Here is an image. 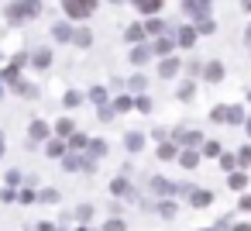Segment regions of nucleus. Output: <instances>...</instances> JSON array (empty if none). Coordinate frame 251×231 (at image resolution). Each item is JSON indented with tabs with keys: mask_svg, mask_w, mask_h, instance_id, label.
<instances>
[{
	"mask_svg": "<svg viewBox=\"0 0 251 231\" xmlns=\"http://www.w3.org/2000/svg\"><path fill=\"white\" fill-rule=\"evenodd\" d=\"M244 107L241 104H227V124H244Z\"/></svg>",
	"mask_w": 251,
	"mask_h": 231,
	"instance_id": "nucleus-13",
	"label": "nucleus"
},
{
	"mask_svg": "<svg viewBox=\"0 0 251 231\" xmlns=\"http://www.w3.org/2000/svg\"><path fill=\"white\" fill-rule=\"evenodd\" d=\"M62 11H66L69 18L83 21V18H90V14L97 11V0H62Z\"/></svg>",
	"mask_w": 251,
	"mask_h": 231,
	"instance_id": "nucleus-2",
	"label": "nucleus"
},
{
	"mask_svg": "<svg viewBox=\"0 0 251 231\" xmlns=\"http://www.w3.org/2000/svg\"><path fill=\"white\" fill-rule=\"evenodd\" d=\"M210 7H213V0H182V14L200 21V18H210Z\"/></svg>",
	"mask_w": 251,
	"mask_h": 231,
	"instance_id": "nucleus-3",
	"label": "nucleus"
},
{
	"mask_svg": "<svg viewBox=\"0 0 251 231\" xmlns=\"http://www.w3.org/2000/svg\"><path fill=\"white\" fill-rule=\"evenodd\" d=\"M38 11H42V0H18V4H11V7H7V21L21 25V21L38 18Z\"/></svg>",
	"mask_w": 251,
	"mask_h": 231,
	"instance_id": "nucleus-1",
	"label": "nucleus"
},
{
	"mask_svg": "<svg viewBox=\"0 0 251 231\" xmlns=\"http://www.w3.org/2000/svg\"><path fill=\"white\" fill-rule=\"evenodd\" d=\"M73 42H76V45H83V49H86V45H90V42H93V35H90V31H83V28H79V31H76V35H73Z\"/></svg>",
	"mask_w": 251,
	"mask_h": 231,
	"instance_id": "nucleus-32",
	"label": "nucleus"
},
{
	"mask_svg": "<svg viewBox=\"0 0 251 231\" xmlns=\"http://www.w3.org/2000/svg\"><path fill=\"white\" fill-rule=\"evenodd\" d=\"M131 4H134V7H138L141 14H158L165 0H131Z\"/></svg>",
	"mask_w": 251,
	"mask_h": 231,
	"instance_id": "nucleus-11",
	"label": "nucleus"
},
{
	"mask_svg": "<svg viewBox=\"0 0 251 231\" xmlns=\"http://www.w3.org/2000/svg\"><path fill=\"white\" fill-rule=\"evenodd\" d=\"M52 35H55V42H73V28L69 25H55Z\"/></svg>",
	"mask_w": 251,
	"mask_h": 231,
	"instance_id": "nucleus-21",
	"label": "nucleus"
},
{
	"mask_svg": "<svg viewBox=\"0 0 251 231\" xmlns=\"http://www.w3.org/2000/svg\"><path fill=\"white\" fill-rule=\"evenodd\" d=\"M148 59H151V45H145V42H138V45L131 49V62H134V66H145Z\"/></svg>",
	"mask_w": 251,
	"mask_h": 231,
	"instance_id": "nucleus-10",
	"label": "nucleus"
},
{
	"mask_svg": "<svg viewBox=\"0 0 251 231\" xmlns=\"http://www.w3.org/2000/svg\"><path fill=\"white\" fill-rule=\"evenodd\" d=\"M210 121H217V124H227V104H217V107L210 111Z\"/></svg>",
	"mask_w": 251,
	"mask_h": 231,
	"instance_id": "nucleus-28",
	"label": "nucleus"
},
{
	"mask_svg": "<svg viewBox=\"0 0 251 231\" xmlns=\"http://www.w3.org/2000/svg\"><path fill=\"white\" fill-rule=\"evenodd\" d=\"M186 73H189V76H200V73H203V62H186Z\"/></svg>",
	"mask_w": 251,
	"mask_h": 231,
	"instance_id": "nucleus-39",
	"label": "nucleus"
},
{
	"mask_svg": "<svg viewBox=\"0 0 251 231\" xmlns=\"http://www.w3.org/2000/svg\"><path fill=\"white\" fill-rule=\"evenodd\" d=\"M49 155H52V159L66 155V145H62V142H49Z\"/></svg>",
	"mask_w": 251,
	"mask_h": 231,
	"instance_id": "nucleus-36",
	"label": "nucleus"
},
{
	"mask_svg": "<svg viewBox=\"0 0 251 231\" xmlns=\"http://www.w3.org/2000/svg\"><path fill=\"white\" fill-rule=\"evenodd\" d=\"M172 142H176V145H186V148H200V145H203V131L176 128V131H172Z\"/></svg>",
	"mask_w": 251,
	"mask_h": 231,
	"instance_id": "nucleus-4",
	"label": "nucleus"
},
{
	"mask_svg": "<svg viewBox=\"0 0 251 231\" xmlns=\"http://www.w3.org/2000/svg\"><path fill=\"white\" fill-rule=\"evenodd\" d=\"M124 145H127V152H141V148H145V135H141V131H131V135L124 138Z\"/></svg>",
	"mask_w": 251,
	"mask_h": 231,
	"instance_id": "nucleus-15",
	"label": "nucleus"
},
{
	"mask_svg": "<svg viewBox=\"0 0 251 231\" xmlns=\"http://www.w3.org/2000/svg\"><path fill=\"white\" fill-rule=\"evenodd\" d=\"M38 200H45V203H55V200H59V193H55V190H42V193H38Z\"/></svg>",
	"mask_w": 251,
	"mask_h": 231,
	"instance_id": "nucleus-38",
	"label": "nucleus"
},
{
	"mask_svg": "<svg viewBox=\"0 0 251 231\" xmlns=\"http://www.w3.org/2000/svg\"><path fill=\"white\" fill-rule=\"evenodd\" d=\"M217 159H220V169H227V173L237 169V155H234V152H220Z\"/></svg>",
	"mask_w": 251,
	"mask_h": 231,
	"instance_id": "nucleus-24",
	"label": "nucleus"
},
{
	"mask_svg": "<svg viewBox=\"0 0 251 231\" xmlns=\"http://www.w3.org/2000/svg\"><path fill=\"white\" fill-rule=\"evenodd\" d=\"M55 131H59V135H66V138H69V135H73V121H69V117H62V121H59V124H55Z\"/></svg>",
	"mask_w": 251,
	"mask_h": 231,
	"instance_id": "nucleus-35",
	"label": "nucleus"
},
{
	"mask_svg": "<svg viewBox=\"0 0 251 231\" xmlns=\"http://www.w3.org/2000/svg\"><path fill=\"white\" fill-rule=\"evenodd\" d=\"M179 162H182L186 169H196V166H200V152H196V148H186V152H179Z\"/></svg>",
	"mask_w": 251,
	"mask_h": 231,
	"instance_id": "nucleus-17",
	"label": "nucleus"
},
{
	"mask_svg": "<svg viewBox=\"0 0 251 231\" xmlns=\"http://www.w3.org/2000/svg\"><path fill=\"white\" fill-rule=\"evenodd\" d=\"M86 142H90L86 135H76V131L69 135V148H86Z\"/></svg>",
	"mask_w": 251,
	"mask_h": 231,
	"instance_id": "nucleus-33",
	"label": "nucleus"
},
{
	"mask_svg": "<svg viewBox=\"0 0 251 231\" xmlns=\"http://www.w3.org/2000/svg\"><path fill=\"white\" fill-rule=\"evenodd\" d=\"M134 107H138V111H145V114H148V111H151V100H148V97H138V100H134Z\"/></svg>",
	"mask_w": 251,
	"mask_h": 231,
	"instance_id": "nucleus-41",
	"label": "nucleus"
},
{
	"mask_svg": "<svg viewBox=\"0 0 251 231\" xmlns=\"http://www.w3.org/2000/svg\"><path fill=\"white\" fill-rule=\"evenodd\" d=\"M241 7H244V11H248V14H251V0H241Z\"/></svg>",
	"mask_w": 251,
	"mask_h": 231,
	"instance_id": "nucleus-51",
	"label": "nucleus"
},
{
	"mask_svg": "<svg viewBox=\"0 0 251 231\" xmlns=\"http://www.w3.org/2000/svg\"><path fill=\"white\" fill-rule=\"evenodd\" d=\"M176 155H179V145H176V142H162V145H158V159H162V162H169V159H176Z\"/></svg>",
	"mask_w": 251,
	"mask_h": 231,
	"instance_id": "nucleus-16",
	"label": "nucleus"
},
{
	"mask_svg": "<svg viewBox=\"0 0 251 231\" xmlns=\"http://www.w3.org/2000/svg\"><path fill=\"white\" fill-rule=\"evenodd\" d=\"M151 190H155V193H165V197H176V183H169V179H162V176L151 179Z\"/></svg>",
	"mask_w": 251,
	"mask_h": 231,
	"instance_id": "nucleus-14",
	"label": "nucleus"
},
{
	"mask_svg": "<svg viewBox=\"0 0 251 231\" xmlns=\"http://www.w3.org/2000/svg\"><path fill=\"white\" fill-rule=\"evenodd\" d=\"M114 117V107H107V104H100V121H110Z\"/></svg>",
	"mask_w": 251,
	"mask_h": 231,
	"instance_id": "nucleus-45",
	"label": "nucleus"
},
{
	"mask_svg": "<svg viewBox=\"0 0 251 231\" xmlns=\"http://www.w3.org/2000/svg\"><path fill=\"white\" fill-rule=\"evenodd\" d=\"M145 87H148L145 76H134V80H131V90H145Z\"/></svg>",
	"mask_w": 251,
	"mask_h": 231,
	"instance_id": "nucleus-43",
	"label": "nucleus"
},
{
	"mask_svg": "<svg viewBox=\"0 0 251 231\" xmlns=\"http://www.w3.org/2000/svg\"><path fill=\"white\" fill-rule=\"evenodd\" d=\"M203 80H206V83H220V80H224V62H220V59H210V62L203 66Z\"/></svg>",
	"mask_w": 251,
	"mask_h": 231,
	"instance_id": "nucleus-7",
	"label": "nucleus"
},
{
	"mask_svg": "<svg viewBox=\"0 0 251 231\" xmlns=\"http://www.w3.org/2000/svg\"><path fill=\"white\" fill-rule=\"evenodd\" d=\"M162 31H165V25H162V21H158V18L151 14V21L145 25V35H162Z\"/></svg>",
	"mask_w": 251,
	"mask_h": 231,
	"instance_id": "nucleus-30",
	"label": "nucleus"
},
{
	"mask_svg": "<svg viewBox=\"0 0 251 231\" xmlns=\"http://www.w3.org/2000/svg\"><path fill=\"white\" fill-rule=\"evenodd\" d=\"M131 107H134L131 97H117V100H114V111H131Z\"/></svg>",
	"mask_w": 251,
	"mask_h": 231,
	"instance_id": "nucleus-34",
	"label": "nucleus"
},
{
	"mask_svg": "<svg viewBox=\"0 0 251 231\" xmlns=\"http://www.w3.org/2000/svg\"><path fill=\"white\" fill-rule=\"evenodd\" d=\"M49 62H52V56H49V52H45V49H42V52H38V56H35V66H42V69H45V66H49Z\"/></svg>",
	"mask_w": 251,
	"mask_h": 231,
	"instance_id": "nucleus-37",
	"label": "nucleus"
},
{
	"mask_svg": "<svg viewBox=\"0 0 251 231\" xmlns=\"http://www.w3.org/2000/svg\"><path fill=\"white\" fill-rule=\"evenodd\" d=\"M86 152H90V159H100V155H107V145L93 138V142H86Z\"/></svg>",
	"mask_w": 251,
	"mask_h": 231,
	"instance_id": "nucleus-22",
	"label": "nucleus"
},
{
	"mask_svg": "<svg viewBox=\"0 0 251 231\" xmlns=\"http://www.w3.org/2000/svg\"><path fill=\"white\" fill-rule=\"evenodd\" d=\"M203 231H217V228H203Z\"/></svg>",
	"mask_w": 251,
	"mask_h": 231,
	"instance_id": "nucleus-53",
	"label": "nucleus"
},
{
	"mask_svg": "<svg viewBox=\"0 0 251 231\" xmlns=\"http://www.w3.org/2000/svg\"><path fill=\"white\" fill-rule=\"evenodd\" d=\"M196 31H200V35H213V31H217V21H213V18H200V21H196Z\"/></svg>",
	"mask_w": 251,
	"mask_h": 231,
	"instance_id": "nucleus-20",
	"label": "nucleus"
},
{
	"mask_svg": "<svg viewBox=\"0 0 251 231\" xmlns=\"http://www.w3.org/2000/svg\"><path fill=\"white\" fill-rule=\"evenodd\" d=\"M210 203H213V193H210V190H200V186L189 190V207L200 210V207H210Z\"/></svg>",
	"mask_w": 251,
	"mask_h": 231,
	"instance_id": "nucleus-8",
	"label": "nucleus"
},
{
	"mask_svg": "<svg viewBox=\"0 0 251 231\" xmlns=\"http://www.w3.org/2000/svg\"><path fill=\"white\" fill-rule=\"evenodd\" d=\"M107 231H124V221H121V217H110V221H107Z\"/></svg>",
	"mask_w": 251,
	"mask_h": 231,
	"instance_id": "nucleus-42",
	"label": "nucleus"
},
{
	"mask_svg": "<svg viewBox=\"0 0 251 231\" xmlns=\"http://www.w3.org/2000/svg\"><path fill=\"white\" fill-rule=\"evenodd\" d=\"M244 42H248V45H251V25H248V28H244Z\"/></svg>",
	"mask_w": 251,
	"mask_h": 231,
	"instance_id": "nucleus-50",
	"label": "nucleus"
},
{
	"mask_svg": "<svg viewBox=\"0 0 251 231\" xmlns=\"http://www.w3.org/2000/svg\"><path fill=\"white\" fill-rule=\"evenodd\" d=\"M110 190H114V193H117V197H127V193H131V183H127V179H124V176H117V179H114V183H110Z\"/></svg>",
	"mask_w": 251,
	"mask_h": 231,
	"instance_id": "nucleus-25",
	"label": "nucleus"
},
{
	"mask_svg": "<svg viewBox=\"0 0 251 231\" xmlns=\"http://www.w3.org/2000/svg\"><path fill=\"white\" fill-rule=\"evenodd\" d=\"M227 186H230V190H244V186H248V173L230 169V173H227Z\"/></svg>",
	"mask_w": 251,
	"mask_h": 231,
	"instance_id": "nucleus-12",
	"label": "nucleus"
},
{
	"mask_svg": "<svg viewBox=\"0 0 251 231\" xmlns=\"http://www.w3.org/2000/svg\"><path fill=\"white\" fill-rule=\"evenodd\" d=\"M179 69H182V59H176V56H162V62H158V76H162V80H172Z\"/></svg>",
	"mask_w": 251,
	"mask_h": 231,
	"instance_id": "nucleus-6",
	"label": "nucleus"
},
{
	"mask_svg": "<svg viewBox=\"0 0 251 231\" xmlns=\"http://www.w3.org/2000/svg\"><path fill=\"white\" fill-rule=\"evenodd\" d=\"M90 97H93V104H107V93H103L100 87H93V93H90Z\"/></svg>",
	"mask_w": 251,
	"mask_h": 231,
	"instance_id": "nucleus-40",
	"label": "nucleus"
},
{
	"mask_svg": "<svg viewBox=\"0 0 251 231\" xmlns=\"http://www.w3.org/2000/svg\"><path fill=\"white\" fill-rule=\"evenodd\" d=\"M0 152H4V138H0Z\"/></svg>",
	"mask_w": 251,
	"mask_h": 231,
	"instance_id": "nucleus-52",
	"label": "nucleus"
},
{
	"mask_svg": "<svg viewBox=\"0 0 251 231\" xmlns=\"http://www.w3.org/2000/svg\"><path fill=\"white\" fill-rule=\"evenodd\" d=\"M31 138H35V142L49 138V124H45V121H35V124H31Z\"/></svg>",
	"mask_w": 251,
	"mask_h": 231,
	"instance_id": "nucleus-29",
	"label": "nucleus"
},
{
	"mask_svg": "<svg viewBox=\"0 0 251 231\" xmlns=\"http://www.w3.org/2000/svg\"><path fill=\"white\" fill-rule=\"evenodd\" d=\"M220 152H224V148H220V142H210V138H203V155H206V159H217Z\"/></svg>",
	"mask_w": 251,
	"mask_h": 231,
	"instance_id": "nucleus-23",
	"label": "nucleus"
},
{
	"mask_svg": "<svg viewBox=\"0 0 251 231\" xmlns=\"http://www.w3.org/2000/svg\"><path fill=\"white\" fill-rule=\"evenodd\" d=\"M158 214H162V217H165V221H172V217H176V214H179V207H176V203H172V200H162V203H158Z\"/></svg>",
	"mask_w": 251,
	"mask_h": 231,
	"instance_id": "nucleus-26",
	"label": "nucleus"
},
{
	"mask_svg": "<svg viewBox=\"0 0 251 231\" xmlns=\"http://www.w3.org/2000/svg\"><path fill=\"white\" fill-rule=\"evenodd\" d=\"M230 231H251V224H230Z\"/></svg>",
	"mask_w": 251,
	"mask_h": 231,
	"instance_id": "nucleus-48",
	"label": "nucleus"
},
{
	"mask_svg": "<svg viewBox=\"0 0 251 231\" xmlns=\"http://www.w3.org/2000/svg\"><path fill=\"white\" fill-rule=\"evenodd\" d=\"M151 52H155V56H172V52H176V38L158 35V38H155V45H151Z\"/></svg>",
	"mask_w": 251,
	"mask_h": 231,
	"instance_id": "nucleus-9",
	"label": "nucleus"
},
{
	"mask_svg": "<svg viewBox=\"0 0 251 231\" xmlns=\"http://www.w3.org/2000/svg\"><path fill=\"white\" fill-rule=\"evenodd\" d=\"M248 104H251V93H248Z\"/></svg>",
	"mask_w": 251,
	"mask_h": 231,
	"instance_id": "nucleus-54",
	"label": "nucleus"
},
{
	"mask_svg": "<svg viewBox=\"0 0 251 231\" xmlns=\"http://www.w3.org/2000/svg\"><path fill=\"white\" fill-rule=\"evenodd\" d=\"M213 228H217V231H230V217H220Z\"/></svg>",
	"mask_w": 251,
	"mask_h": 231,
	"instance_id": "nucleus-46",
	"label": "nucleus"
},
{
	"mask_svg": "<svg viewBox=\"0 0 251 231\" xmlns=\"http://www.w3.org/2000/svg\"><path fill=\"white\" fill-rule=\"evenodd\" d=\"M237 207H241V210H251V197H241V200H237Z\"/></svg>",
	"mask_w": 251,
	"mask_h": 231,
	"instance_id": "nucleus-47",
	"label": "nucleus"
},
{
	"mask_svg": "<svg viewBox=\"0 0 251 231\" xmlns=\"http://www.w3.org/2000/svg\"><path fill=\"white\" fill-rule=\"evenodd\" d=\"M237 166H241V169H248V166H251V145H244V148L237 152Z\"/></svg>",
	"mask_w": 251,
	"mask_h": 231,
	"instance_id": "nucleus-31",
	"label": "nucleus"
},
{
	"mask_svg": "<svg viewBox=\"0 0 251 231\" xmlns=\"http://www.w3.org/2000/svg\"><path fill=\"white\" fill-rule=\"evenodd\" d=\"M193 97H196V83L189 80V83H182V87H179V100H186V104H189Z\"/></svg>",
	"mask_w": 251,
	"mask_h": 231,
	"instance_id": "nucleus-27",
	"label": "nucleus"
},
{
	"mask_svg": "<svg viewBox=\"0 0 251 231\" xmlns=\"http://www.w3.org/2000/svg\"><path fill=\"white\" fill-rule=\"evenodd\" d=\"M244 131H248V138H251V114L244 117Z\"/></svg>",
	"mask_w": 251,
	"mask_h": 231,
	"instance_id": "nucleus-49",
	"label": "nucleus"
},
{
	"mask_svg": "<svg viewBox=\"0 0 251 231\" xmlns=\"http://www.w3.org/2000/svg\"><path fill=\"white\" fill-rule=\"evenodd\" d=\"M124 38H127L131 45H138V42H145V25H131V28L124 31Z\"/></svg>",
	"mask_w": 251,
	"mask_h": 231,
	"instance_id": "nucleus-18",
	"label": "nucleus"
},
{
	"mask_svg": "<svg viewBox=\"0 0 251 231\" xmlns=\"http://www.w3.org/2000/svg\"><path fill=\"white\" fill-rule=\"evenodd\" d=\"M176 31H179V35H176V45H179V49H193L196 38H200L196 25H186V28H176Z\"/></svg>",
	"mask_w": 251,
	"mask_h": 231,
	"instance_id": "nucleus-5",
	"label": "nucleus"
},
{
	"mask_svg": "<svg viewBox=\"0 0 251 231\" xmlns=\"http://www.w3.org/2000/svg\"><path fill=\"white\" fill-rule=\"evenodd\" d=\"M76 104H79V93L69 90V93H66V107H76Z\"/></svg>",
	"mask_w": 251,
	"mask_h": 231,
	"instance_id": "nucleus-44",
	"label": "nucleus"
},
{
	"mask_svg": "<svg viewBox=\"0 0 251 231\" xmlns=\"http://www.w3.org/2000/svg\"><path fill=\"white\" fill-rule=\"evenodd\" d=\"M66 169H93V159H79V155H66Z\"/></svg>",
	"mask_w": 251,
	"mask_h": 231,
	"instance_id": "nucleus-19",
	"label": "nucleus"
}]
</instances>
